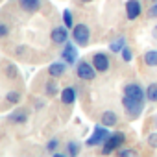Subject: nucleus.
Instances as JSON below:
<instances>
[{
    "label": "nucleus",
    "mask_w": 157,
    "mask_h": 157,
    "mask_svg": "<svg viewBox=\"0 0 157 157\" xmlns=\"http://www.w3.org/2000/svg\"><path fill=\"white\" fill-rule=\"evenodd\" d=\"M82 4H89V2H94V0H80Z\"/></svg>",
    "instance_id": "obj_31"
},
{
    "label": "nucleus",
    "mask_w": 157,
    "mask_h": 157,
    "mask_svg": "<svg viewBox=\"0 0 157 157\" xmlns=\"http://www.w3.org/2000/svg\"><path fill=\"white\" fill-rule=\"evenodd\" d=\"M61 59L63 61H67L68 65H72L74 67V63H78V48L74 46V41L72 43H65L63 44V50H61Z\"/></svg>",
    "instance_id": "obj_9"
},
{
    "label": "nucleus",
    "mask_w": 157,
    "mask_h": 157,
    "mask_svg": "<svg viewBox=\"0 0 157 157\" xmlns=\"http://www.w3.org/2000/svg\"><path fill=\"white\" fill-rule=\"evenodd\" d=\"M72 41L78 46H87L89 41H91V28L87 24H83V22L74 24V28H72Z\"/></svg>",
    "instance_id": "obj_4"
},
{
    "label": "nucleus",
    "mask_w": 157,
    "mask_h": 157,
    "mask_svg": "<svg viewBox=\"0 0 157 157\" xmlns=\"http://www.w3.org/2000/svg\"><path fill=\"white\" fill-rule=\"evenodd\" d=\"M122 107L126 111V115L135 120L142 115V109H144V102L142 100H135V98H129V96H124L122 98Z\"/></svg>",
    "instance_id": "obj_3"
},
{
    "label": "nucleus",
    "mask_w": 157,
    "mask_h": 157,
    "mask_svg": "<svg viewBox=\"0 0 157 157\" xmlns=\"http://www.w3.org/2000/svg\"><path fill=\"white\" fill-rule=\"evenodd\" d=\"M100 120H102V124H104V126H107V128H113V126H117V124H118V115H117L115 111L107 109V111H104V113H102Z\"/></svg>",
    "instance_id": "obj_14"
},
{
    "label": "nucleus",
    "mask_w": 157,
    "mask_h": 157,
    "mask_svg": "<svg viewBox=\"0 0 157 157\" xmlns=\"http://www.w3.org/2000/svg\"><path fill=\"white\" fill-rule=\"evenodd\" d=\"M124 142H126V133H124V131L111 133L109 139L102 144L100 153H102V155H109V153H113V151H118V148H122Z\"/></svg>",
    "instance_id": "obj_1"
},
{
    "label": "nucleus",
    "mask_w": 157,
    "mask_h": 157,
    "mask_svg": "<svg viewBox=\"0 0 157 157\" xmlns=\"http://www.w3.org/2000/svg\"><path fill=\"white\" fill-rule=\"evenodd\" d=\"M148 19H155L157 21V2H153L151 8L148 10Z\"/></svg>",
    "instance_id": "obj_28"
},
{
    "label": "nucleus",
    "mask_w": 157,
    "mask_h": 157,
    "mask_svg": "<svg viewBox=\"0 0 157 157\" xmlns=\"http://www.w3.org/2000/svg\"><path fill=\"white\" fill-rule=\"evenodd\" d=\"M21 98H22V94L19 93V91H8L6 93V104H10V105H15V104H19L21 102Z\"/></svg>",
    "instance_id": "obj_20"
},
{
    "label": "nucleus",
    "mask_w": 157,
    "mask_h": 157,
    "mask_svg": "<svg viewBox=\"0 0 157 157\" xmlns=\"http://www.w3.org/2000/svg\"><path fill=\"white\" fill-rule=\"evenodd\" d=\"M63 24H65L68 30H72V28H74V19H72L70 10H65V11H63Z\"/></svg>",
    "instance_id": "obj_23"
},
{
    "label": "nucleus",
    "mask_w": 157,
    "mask_h": 157,
    "mask_svg": "<svg viewBox=\"0 0 157 157\" xmlns=\"http://www.w3.org/2000/svg\"><path fill=\"white\" fill-rule=\"evenodd\" d=\"M43 4V0H21V8L26 13H35Z\"/></svg>",
    "instance_id": "obj_16"
},
{
    "label": "nucleus",
    "mask_w": 157,
    "mask_h": 157,
    "mask_svg": "<svg viewBox=\"0 0 157 157\" xmlns=\"http://www.w3.org/2000/svg\"><path fill=\"white\" fill-rule=\"evenodd\" d=\"M4 68H6V76L10 78V80H15V78H17V67L13 63H6Z\"/></svg>",
    "instance_id": "obj_24"
},
{
    "label": "nucleus",
    "mask_w": 157,
    "mask_h": 157,
    "mask_svg": "<svg viewBox=\"0 0 157 157\" xmlns=\"http://www.w3.org/2000/svg\"><path fill=\"white\" fill-rule=\"evenodd\" d=\"M118 155L120 157H133V155H137V151L133 148H122V150H118Z\"/></svg>",
    "instance_id": "obj_26"
},
{
    "label": "nucleus",
    "mask_w": 157,
    "mask_h": 157,
    "mask_svg": "<svg viewBox=\"0 0 157 157\" xmlns=\"http://www.w3.org/2000/svg\"><path fill=\"white\" fill-rule=\"evenodd\" d=\"M146 100L151 102V104L157 102V82L148 83V87H146Z\"/></svg>",
    "instance_id": "obj_19"
},
{
    "label": "nucleus",
    "mask_w": 157,
    "mask_h": 157,
    "mask_svg": "<svg viewBox=\"0 0 157 157\" xmlns=\"http://www.w3.org/2000/svg\"><path fill=\"white\" fill-rule=\"evenodd\" d=\"M67 68H68V63L61 59V61H56V63H52V65L48 67L46 74H48L50 78H56V80H59V78H63V76L67 74Z\"/></svg>",
    "instance_id": "obj_11"
},
{
    "label": "nucleus",
    "mask_w": 157,
    "mask_h": 157,
    "mask_svg": "<svg viewBox=\"0 0 157 157\" xmlns=\"http://www.w3.org/2000/svg\"><path fill=\"white\" fill-rule=\"evenodd\" d=\"M59 98H61V104H65V105H72V104L78 100V87H74V85H67L65 89H61Z\"/></svg>",
    "instance_id": "obj_12"
},
{
    "label": "nucleus",
    "mask_w": 157,
    "mask_h": 157,
    "mask_svg": "<svg viewBox=\"0 0 157 157\" xmlns=\"http://www.w3.org/2000/svg\"><path fill=\"white\" fill-rule=\"evenodd\" d=\"M120 59H122L124 63H129V61L133 59V52H131V48H129V46H126V48L120 52Z\"/></svg>",
    "instance_id": "obj_25"
},
{
    "label": "nucleus",
    "mask_w": 157,
    "mask_h": 157,
    "mask_svg": "<svg viewBox=\"0 0 157 157\" xmlns=\"http://www.w3.org/2000/svg\"><path fill=\"white\" fill-rule=\"evenodd\" d=\"M50 41L54 44H65L68 41V28L65 24H59V26H54L52 32H50Z\"/></svg>",
    "instance_id": "obj_8"
},
{
    "label": "nucleus",
    "mask_w": 157,
    "mask_h": 157,
    "mask_svg": "<svg viewBox=\"0 0 157 157\" xmlns=\"http://www.w3.org/2000/svg\"><path fill=\"white\" fill-rule=\"evenodd\" d=\"M151 37L157 39V26H153V30H151Z\"/></svg>",
    "instance_id": "obj_30"
},
{
    "label": "nucleus",
    "mask_w": 157,
    "mask_h": 157,
    "mask_svg": "<svg viewBox=\"0 0 157 157\" xmlns=\"http://www.w3.org/2000/svg\"><path fill=\"white\" fill-rule=\"evenodd\" d=\"M126 46H128L126 35H118V37H115V39L109 43V50H111L113 54H120V52H122Z\"/></svg>",
    "instance_id": "obj_13"
},
{
    "label": "nucleus",
    "mask_w": 157,
    "mask_h": 157,
    "mask_svg": "<svg viewBox=\"0 0 157 157\" xmlns=\"http://www.w3.org/2000/svg\"><path fill=\"white\" fill-rule=\"evenodd\" d=\"M80 151H82V144L78 140H68L67 142V153L68 155H78Z\"/></svg>",
    "instance_id": "obj_21"
},
{
    "label": "nucleus",
    "mask_w": 157,
    "mask_h": 157,
    "mask_svg": "<svg viewBox=\"0 0 157 157\" xmlns=\"http://www.w3.org/2000/svg\"><path fill=\"white\" fill-rule=\"evenodd\" d=\"M109 129H107V126H104V124H96L94 126V129H93V135L87 139V146L89 148H93V146H102L107 139H109Z\"/></svg>",
    "instance_id": "obj_5"
},
{
    "label": "nucleus",
    "mask_w": 157,
    "mask_h": 157,
    "mask_svg": "<svg viewBox=\"0 0 157 157\" xmlns=\"http://www.w3.org/2000/svg\"><path fill=\"white\" fill-rule=\"evenodd\" d=\"M151 2H157V0H151Z\"/></svg>",
    "instance_id": "obj_33"
},
{
    "label": "nucleus",
    "mask_w": 157,
    "mask_h": 157,
    "mask_svg": "<svg viewBox=\"0 0 157 157\" xmlns=\"http://www.w3.org/2000/svg\"><path fill=\"white\" fill-rule=\"evenodd\" d=\"M155 128H157V117H155Z\"/></svg>",
    "instance_id": "obj_32"
},
{
    "label": "nucleus",
    "mask_w": 157,
    "mask_h": 157,
    "mask_svg": "<svg viewBox=\"0 0 157 157\" xmlns=\"http://www.w3.org/2000/svg\"><path fill=\"white\" fill-rule=\"evenodd\" d=\"M8 33H10V26L6 22H2L0 24V37H8Z\"/></svg>",
    "instance_id": "obj_29"
},
{
    "label": "nucleus",
    "mask_w": 157,
    "mask_h": 157,
    "mask_svg": "<svg viewBox=\"0 0 157 157\" xmlns=\"http://www.w3.org/2000/svg\"><path fill=\"white\" fill-rule=\"evenodd\" d=\"M93 65L96 67L98 74H105L109 68H111V57L107 52H94L93 54Z\"/></svg>",
    "instance_id": "obj_6"
},
{
    "label": "nucleus",
    "mask_w": 157,
    "mask_h": 157,
    "mask_svg": "<svg viewBox=\"0 0 157 157\" xmlns=\"http://www.w3.org/2000/svg\"><path fill=\"white\" fill-rule=\"evenodd\" d=\"M122 93H124V96H129V98H135V100H142V102L146 100V89L140 83H137V82L126 83Z\"/></svg>",
    "instance_id": "obj_7"
},
{
    "label": "nucleus",
    "mask_w": 157,
    "mask_h": 157,
    "mask_svg": "<svg viewBox=\"0 0 157 157\" xmlns=\"http://www.w3.org/2000/svg\"><path fill=\"white\" fill-rule=\"evenodd\" d=\"M146 140H148V146H151V148H157V131H155V133H150Z\"/></svg>",
    "instance_id": "obj_27"
},
{
    "label": "nucleus",
    "mask_w": 157,
    "mask_h": 157,
    "mask_svg": "<svg viewBox=\"0 0 157 157\" xmlns=\"http://www.w3.org/2000/svg\"><path fill=\"white\" fill-rule=\"evenodd\" d=\"M8 120H10V124H24L28 120V111L26 109H17L8 117Z\"/></svg>",
    "instance_id": "obj_15"
},
{
    "label": "nucleus",
    "mask_w": 157,
    "mask_h": 157,
    "mask_svg": "<svg viewBox=\"0 0 157 157\" xmlns=\"http://www.w3.org/2000/svg\"><path fill=\"white\" fill-rule=\"evenodd\" d=\"M142 61H144L146 67L155 68L157 67V50H146L144 56H142Z\"/></svg>",
    "instance_id": "obj_18"
},
{
    "label": "nucleus",
    "mask_w": 157,
    "mask_h": 157,
    "mask_svg": "<svg viewBox=\"0 0 157 157\" xmlns=\"http://www.w3.org/2000/svg\"><path fill=\"white\" fill-rule=\"evenodd\" d=\"M59 146H61V140H59L57 137H54V139H50V140L46 142V151H48V153H56Z\"/></svg>",
    "instance_id": "obj_22"
},
{
    "label": "nucleus",
    "mask_w": 157,
    "mask_h": 157,
    "mask_svg": "<svg viewBox=\"0 0 157 157\" xmlns=\"http://www.w3.org/2000/svg\"><path fill=\"white\" fill-rule=\"evenodd\" d=\"M74 72L78 76V80H82V82H93L94 78H96V74H98V70L93 65V61L91 63L89 61H78Z\"/></svg>",
    "instance_id": "obj_2"
},
{
    "label": "nucleus",
    "mask_w": 157,
    "mask_h": 157,
    "mask_svg": "<svg viewBox=\"0 0 157 157\" xmlns=\"http://www.w3.org/2000/svg\"><path fill=\"white\" fill-rule=\"evenodd\" d=\"M142 13V4L140 0H128L126 2V19L128 21H137Z\"/></svg>",
    "instance_id": "obj_10"
},
{
    "label": "nucleus",
    "mask_w": 157,
    "mask_h": 157,
    "mask_svg": "<svg viewBox=\"0 0 157 157\" xmlns=\"http://www.w3.org/2000/svg\"><path fill=\"white\" fill-rule=\"evenodd\" d=\"M43 93H44L46 96H56V94L59 93V83L56 82V78H50L48 82H44V89H43Z\"/></svg>",
    "instance_id": "obj_17"
}]
</instances>
